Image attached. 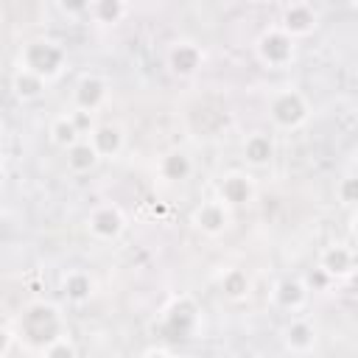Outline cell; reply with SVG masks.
Wrapping results in <instances>:
<instances>
[{
  "label": "cell",
  "mask_w": 358,
  "mask_h": 358,
  "mask_svg": "<svg viewBox=\"0 0 358 358\" xmlns=\"http://www.w3.org/2000/svg\"><path fill=\"white\" fill-rule=\"evenodd\" d=\"M20 336H25L31 344L45 350L53 341H59L62 336H67V327H64V319L53 302L36 299V302L25 305V310L20 316Z\"/></svg>",
  "instance_id": "obj_1"
},
{
  "label": "cell",
  "mask_w": 358,
  "mask_h": 358,
  "mask_svg": "<svg viewBox=\"0 0 358 358\" xmlns=\"http://www.w3.org/2000/svg\"><path fill=\"white\" fill-rule=\"evenodd\" d=\"M17 64L36 73L39 78H45L48 84L56 81L64 67H67V50L62 42L50 39V36H36V39H28L22 48H20V56H17Z\"/></svg>",
  "instance_id": "obj_2"
},
{
  "label": "cell",
  "mask_w": 358,
  "mask_h": 358,
  "mask_svg": "<svg viewBox=\"0 0 358 358\" xmlns=\"http://www.w3.org/2000/svg\"><path fill=\"white\" fill-rule=\"evenodd\" d=\"M308 117H310V101L299 90L285 87V90H277L268 98V120H271L274 129L296 131L308 123Z\"/></svg>",
  "instance_id": "obj_3"
},
{
  "label": "cell",
  "mask_w": 358,
  "mask_h": 358,
  "mask_svg": "<svg viewBox=\"0 0 358 358\" xmlns=\"http://www.w3.org/2000/svg\"><path fill=\"white\" fill-rule=\"evenodd\" d=\"M199 322H201V313H199L196 299L182 294L165 308L159 330H162V336L168 341H190L196 336V330H199Z\"/></svg>",
  "instance_id": "obj_4"
},
{
  "label": "cell",
  "mask_w": 358,
  "mask_h": 358,
  "mask_svg": "<svg viewBox=\"0 0 358 358\" xmlns=\"http://www.w3.org/2000/svg\"><path fill=\"white\" fill-rule=\"evenodd\" d=\"M255 56L268 70H282L296 59V39H291L280 25L266 28L255 42Z\"/></svg>",
  "instance_id": "obj_5"
},
{
  "label": "cell",
  "mask_w": 358,
  "mask_h": 358,
  "mask_svg": "<svg viewBox=\"0 0 358 358\" xmlns=\"http://www.w3.org/2000/svg\"><path fill=\"white\" fill-rule=\"evenodd\" d=\"M257 196V182L249 171H227L218 182H215V199L224 201L229 210H241L249 207Z\"/></svg>",
  "instance_id": "obj_6"
},
{
  "label": "cell",
  "mask_w": 358,
  "mask_h": 358,
  "mask_svg": "<svg viewBox=\"0 0 358 358\" xmlns=\"http://www.w3.org/2000/svg\"><path fill=\"white\" fill-rule=\"evenodd\" d=\"M190 224L204 238H221L232 227V210L224 201H218V199H207V201H201V204L193 207Z\"/></svg>",
  "instance_id": "obj_7"
},
{
  "label": "cell",
  "mask_w": 358,
  "mask_h": 358,
  "mask_svg": "<svg viewBox=\"0 0 358 358\" xmlns=\"http://www.w3.org/2000/svg\"><path fill=\"white\" fill-rule=\"evenodd\" d=\"M109 101V81L98 73H84L73 87V106L81 115H95Z\"/></svg>",
  "instance_id": "obj_8"
},
{
  "label": "cell",
  "mask_w": 358,
  "mask_h": 358,
  "mask_svg": "<svg viewBox=\"0 0 358 358\" xmlns=\"http://www.w3.org/2000/svg\"><path fill=\"white\" fill-rule=\"evenodd\" d=\"M165 64L176 78H193L204 64V50L193 39H173L165 50Z\"/></svg>",
  "instance_id": "obj_9"
},
{
  "label": "cell",
  "mask_w": 358,
  "mask_h": 358,
  "mask_svg": "<svg viewBox=\"0 0 358 358\" xmlns=\"http://www.w3.org/2000/svg\"><path fill=\"white\" fill-rule=\"evenodd\" d=\"M87 232L95 241H103V243L117 241L126 232V215H123V210L117 204H98V207H92L90 215H87Z\"/></svg>",
  "instance_id": "obj_10"
},
{
  "label": "cell",
  "mask_w": 358,
  "mask_h": 358,
  "mask_svg": "<svg viewBox=\"0 0 358 358\" xmlns=\"http://www.w3.org/2000/svg\"><path fill=\"white\" fill-rule=\"evenodd\" d=\"M280 28L291 39H305L319 28V11L310 3H288V6H282Z\"/></svg>",
  "instance_id": "obj_11"
},
{
  "label": "cell",
  "mask_w": 358,
  "mask_h": 358,
  "mask_svg": "<svg viewBox=\"0 0 358 358\" xmlns=\"http://www.w3.org/2000/svg\"><path fill=\"white\" fill-rule=\"evenodd\" d=\"M282 344L291 355H310L319 344V330L310 319L305 316H294L285 327H282Z\"/></svg>",
  "instance_id": "obj_12"
},
{
  "label": "cell",
  "mask_w": 358,
  "mask_h": 358,
  "mask_svg": "<svg viewBox=\"0 0 358 358\" xmlns=\"http://www.w3.org/2000/svg\"><path fill=\"white\" fill-rule=\"evenodd\" d=\"M95 151L101 154V159H115L123 154V145H126V131L120 123L115 120H103V123H95L90 129V137H87Z\"/></svg>",
  "instance_id": "obj_13"
},
{
  "label": "cell",
  "mask_w": 358,
  "mask_h": 358,
  "mask_svg": "<svg viewBox=\"0 0 358 358\" xmlns=\"http://www.w3.org/2000/svg\"><path fill=\"white\" fill-rule=\"evenodd\" d=\"M333 282L336 280H347L350 271L355 268V255L347 243H327L322 252H319V263H316Z\"/></svg>",
  "instance_id": "obj_14"
},
{
  "label": "cell",
  "mask_w": 358,
  "mask_h": 358,
  "mask_svg": "<svg viewBox=\"0 0 358 358\" xmlns=\"http://www.w3.org/2000/svg\"><path fill=\"white\" fill-rule=\"evenodd\" d=\"M308 294L310 291H308V285H305L302 277H282V280H277V285L271 291L274 305L282 308V310H288V313L302 310L308 305Z\"/></svg>",
  "instance_id": "obj_15"
},
{
  "label": "cell",
  "mask_w": 358,
  "mask_h": 358,
  "mask_svg": "<svg viewBox=\"0 0 358 358\" xmlns=\"http://www.w3.org/2000/svg\"><path fill=\"white\" fill-rule=\"evenodd\" d=\"M241 154H243V162L249 168H268L274 154H277V145H274V137L266 134V131H255L243 140L241 145Z\"/></svg>",
  "instance_id": "obj_16"
},
{
  "label": "cell",
  "mask_w": 358,
  "mask_h": 358,
  "mask_svg": "<svg viewBox=\"0 0 358 358\" xmlns=\"http://www.w3.org/2000/svg\"><path fill=\"white\" fill-rule=\"evenodd\" d=\"M62 296L70 305H84L95 296V280L84 268H70L62 274Z\"/></svg>",
  "instance_id": "obj_17"
},
{
  "label": "cell",
  "mask_w": 358,
  "mask_h": 358,
  "mask_svg": "<svg viewBox=\"0 0 358 358\" xmlns=\"http://www.w3.org/2000/svg\"><path fill=\"white\" fill-rule=\"evenodd\" d=\"M157 173H159L162 182H171V185L185 182V179H190V173H193V159H190V154H187L185 148H171V151H165V154L159 157Z\"/></svg>",
  "instance_id": "obj_18"
},
{
  "label": "cell",
  "mask_w": 358,
  "mask_h": 358,
  "mask_svg": "<svg viewBox=\"0 0 358 358\" xmlns=\"http://www.w3.org/2000/svg\"><path fill=\"white\" fill-rule=\"evenodd\" d=\"M48 140H50V145H56V148H62V151H67V148H73L76 143H81L84 137H81V123H78V115H56L50 123H48Z\"/></svg>",
  "instance_id": "obj_19"
},
{
  "label": "cell",
  "mask_w": 358,
  "mask_h": 358,
  "mask_svg": "<svg viewBox=\"0 0 358 358\" xmlns=\"http://www.w3.org/2000/svg\"><path fill=\"white\" fill-rule=\"evenodd\" d=\"M11 95L20 101V103H31V101H39L42 95H45V90H48V81L45 78H39L36 73H31V70H25V67H14V73H11Z\"/></svg>",
  "instance_id": "obj_20"
},
{
  "label": "cell",
  "mask_w": 358,
  "mask_h": 358,
  "mask_svg": "<svg viewBox=\"0 0 358 358\" xmlns=\"http://www.w3.org/2000/svg\"><path fill=\"white\" fill-rule=\"evenodd\" d=\"M98 162H101V154L95 151V145L90 140H81V143H76L73 148L64 151V165L73 176H84V173L95 171Z\"/></svg>",
  "instance_id": "obj_21"
},
{
  "label": "cell",
  "mask_w": 358,
  "mask_h": 358,
  "mask_svg": "<svg viewBox=\"0 0 358 358\" xmlns=\"http://www.w3.org/2000/svg\"><path fill=\"white\" fill-rule=\"evenodd\" d=\"M218 288L229 302H243L252 294V277L243 268H227L218 280Z\"/></svg>",
  "instance_id": "obj_22"
},
{
  "label": "cell",
  "mask_w": 358,
  "mask_h": 358,
  "mask_svg": "<svg viewBox=\"0 0 358 358\" xmlns=\"http://www.w3.org/2000/svg\"><path fill=\"white\" fill-rule=\"evenodd\" d=\"M129 14V3L123 0H95L90 3V17L101 25H117Z\"/></svg>",
  "instance_id": "obj_23"
},
{
  "label": "cell",
  "mask_w": 358,
  "mask_h": 358,
  "mask_svg": "<svg viewBox=\"0 0 358 358\" xmlns=\"http://www.w3.org/2000/svg\"><path fill=\"white\" fill-rule=\"evenodd\" d=\"M336 199L341 207H358V173H344L338 179Z\"/></svg>",
  "instance_id": "obj_24"
},
{
  "label": "cell",
  "mask_w": 358,
  "mask_h": 358,
  "mask_svg": "<svg viewBox=\"0 0 358 358\" xmlns=\"http://www.w3.org/2000/svg\"><path fill=\"white\" fill-rule=\"evenodd\" d=\"M42 358H78V350L70 336H62L59 341H53L50 347L42 350Z\"/></svg>",
  "instance_id": "obj_25"
},
{
  "label": "cell",
  "mask_w": 358,
  "mask_h": 358,
  "mask_svg": "<svg viewBox=\"0 0 358 358\" xmlns=\"http://www.w3.org/2000/svg\"><path fill=\"white\" fill-rule=\"evenodd\" d=\"M302 280H305L308 291H327V288L333 285V280H330V277H327V274H324L319 266H316V268H310V271H308Z\"/></svg>",
  "instance_id": "obj_26"
},
{
  "label": "cell",
  "mask_w": 358,
  "mask_h": 358,
  "mask_svg": "<svg viewBox=\"0 0 358 358\" xmlns=\"http://www.w3.org/2000/svg\"><path fill=\"white\" fill-rule=\"evenodd\" d=\"M0 338H3V344H0V358H8V355H11V347H14V341H17V333H14V324H11V322L3 324Z\"/></svg>",
  "instance_id": "obj_27"
},
{
  "label": "cell",
  "mask_w": 358,
  "mask_h": 358,
  "mask_svg": "<svg viewBox=\"0 0 358 358\" xmlns=\"http://www.w3.org/2000/svg\"><path fill=\"white\" fill-rule=\"evenodd\" d=\"M59 11H62V14H67V17L90 14V3H59Z\"/></svg>",
  "instance_id": "obj_28"
},
{
  "label": "cell",
  "mask_w": 358,
  "mask_h": 358,
  "mask_svg": "<svg viewBox=\"0 0 358 358\" xmlns=\"http://www.w3.org/2000/svg\"><path fill=\"white\" fill-rule=\"evenodd\" d=\"M344 285H347V291H350V296H355L358 299V266L350 271V277L344 280Z\"/></svg>",
  "instance_id": "obj_29"
},
{
  "label": "cell",
  "mask_w": 358,
  "mask_h": 358,
  "mask_svg": "<svg viewBox=\"0 0 358 358\" xmlns=\"http://www.w3.org/2000/svg\"><path fill=\"white\" fill-rule=\"evenodd\" d=\"M140 358H173V352H171V350H165V347H148Z\"/></svg>",
  "instance_id": "obj_30"
},
{
  "label": "cell",
  "mask_w": 358,
  "mask_h": 358,
  "mask_svg": "<svg viewBox=\"0 0 358 358\" xmlns=\"http://www.w3.org/2000/svg\"><path fill=\"white\" fill-rule=\"evenodd\" d=\"M229 358H263L257 350H252V347H241V350H235Z\"/></svg>",
  "instance_id": "obj_31"
},
{
  "label": "cell",
  "mask_w": 358,
  "mask_h": 358,
  "mask_svg": "<svg viewBox=\"0 0 358 358\" xmlns=\"http://www.w3.org/2000/svg\"><path fill=\"white\" fill-rule=\"evenodd\" d=\"M350 235H352V238L358 241V210H355V213L350 215Z\"/></svg>",
  "instance_id": "obj_32"
},
{
  "label": "cell",
  "mask_w": 358,
  "mask_h": 358,
  "mask_svg": "<svg viewBox=\"0 0 358 358\" xmlns=\"http://www.w3.org/2000/svg\"><path fill=\"white\" fill-rule=\"evenodd\" d=\"M352 11H358V3H352Z\"/></svg>",
  "instance_id": "obj_33"
}]
</instances>
